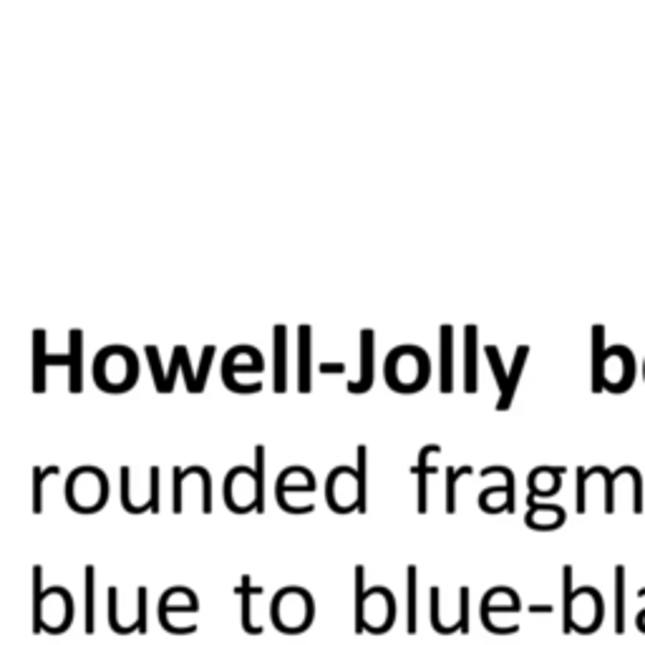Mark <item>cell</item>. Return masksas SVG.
<instances>
[{
	"mask_svg": "<svg viewBox=\"0 0 645 645\" xmlns=\"http://www.w3.org/2000/svg\"><path fill=\"white\" fill-rule=\"evenodd\" d=\"M408 633H416V567H408Z\"/></svg>",
	"mask_w": 645,
	"mask_h": 645,
	"instance_id": "484cf974",
	"label": "cell"
},
{
	"mask_svg": "<svg viewBox=\"0 0 645 645\" xmlns=\"http://www.w3.org/2000/svg\"><path fill=\"white\" fill-rule=\"evenodd\" d=\"M265 592V588L263 585H257V588H252L250 585V577L244 575L242 580H240V585H237V595L242 597V630L244 633H250V635H260L263 633V627H257V625H252V620H250V600H252V595H263Z\"/></svg>",
	"mask_w": 645,
	"mask_h": 645,
	"instance_id": "9a60e30c",
	"label": "cell"
},
{
	"mask_svg": "<svg viewBox=\"0 0 645 645\" xmlns=\"http://www.w3.org/2000/svg\"><path fill=\"white\" fill-rule=\"evenodd\" d=\"M602 615H605V608H602L600 592L595 588H580L572 592L570 608L562 615V630L564 633L577 630L583 635L595 633L602 623Z\"/></svg>",
	"mask_w": 645,
	"mask_h": 645,
	"instance_id": "277c9868",
	"label": "cell"
},
{
	"mask_svg": "<svg viewBox=\"0 0 645 645\" xmlns=\"http://www.w3.org/2000/svg\"><path fill=\"white\" fill-rule=\"evenodd\" d=\"M310 335H313L310 326L298 328V389L300 394H310V353H313Z\"/></svg>",
	"mask_w": 645,
	"mask_h": 645,
	"instance_id": "9c48e42d",
	"label": "cell"
},
{
	"mask_svg": "<svg viewBox=\"0 0 645 645\" xmlns=\"http://www.w3.org/2000/svg\"><path fill=\"white\" fill-rule=\"evenodd\" d=\"M373 386V331L361 333V378L348 383L351 394H366Z\"/></svg>",
	"mask_w": 645,
	"mask_h": 645,
	"instance_id": "ba28073f",
	"label": "cell"
},
{
	"mask_svg": "<svg viewBox=\"0 0 645 645\" xmlns=\"http://www.w3.org/2000/svg\"><path fill=\"white\" fill-rule=\"evenodd\" d=\"M479 507H482L484 512H489V514L507 512V507H509L507 489H504V487H494V489H487V492H482V494H479Z\"/></svg>",
	"mask_w": 645,
	"mask_h": 645,
	"instance_id": "d6986e66",
	"label": "cell"
},
{
	"mask_svg": "<svg viewBox=\"0 0 645 645\" xmlns=\"http://www.w3.org/2000/svg\"><path fill=\"white\" fill-rule=\"evenodd\" d=\"M86 633H94V567H86Z\"/></svg>",
	"mask_w": 645,
	"mask_h": 645,
	"instance_id": "d4e9b609",
	"label": "cell"
},
{
	"mask_svg": "<svg viewBox=\"0 0 645 645\" xmlns=\"http://www.w3.org/2000/svg\"><path fill=\"white\" fill-rule=\"evenodd\" d=\"M484 351H487L489 361H492V368H494L497 383H499V391H501V396H504V394H507V391H509V381H512V373H507V370L501 368V361H499V351H497L494 345H487V348H484Z\"/></svg>",
	"mask_w": 645,
	"mask_h": 645,
	"instance_id": "cb8c5ba5",
	"label": "cell"
},
{
	"mask_svg": "<svg viewBox=\"0 0 645 645\" xmlns=\"http://www.w3.org/2000/svg\"><path fill=\"white\" fill-rule=\"evenodd\" d=\"M58 471H61L58 466H46V469L36 466L33 469V514L43 512V482L48 476H56Z\"/></svg>",
	"mask_w": 645,
	"mask_h": 645,
	"instance_id": "44dd1931",
	"label": "cell"
},
{
	"mask_svg": "<svg viewBox=\"0 0 645 645\" xmlns=\"http://www.w3.org/2000/svg\"><path fill=\"white\" fill-rule=\"evenodd\" d=\"M366 570L356 567V633L361 635L366 630L363 623V610H366Z\"/></svg>",
	"mask_w": 645,
	"mask_h": 645,
	"instance_id": "7402d4cb",
	"label": "cell"
},
{
	"mask_svg": "<svg viewBox=\"0 0 645 645\" xmlns=\"http://www.w3.org/2000/svg\"><path fill=\"white\" fill-rule=\"evenodd\" d=\"M116 358H113V345L101 351L94 361V378L96 386L101 391H109V394H124L134 386L137 381V353L126 351V358L121 366H113Z\"/></svg>",
	"mask_w": 645,
	"mask_h": 645,
	"instance_id": "5b68a950",
	"label": "cell"
},
{
	"mask_svg": "<svg viewBox=\"0 0 645 645\" xmlns=\"http://www.w3.org/2000/svg\"><path fill=\"white\" fill-rule=\"evenodd\" d=\"M431 454H438V446L431 444V446H424V451L419 454V466H416V474H419V514H426L429 509V476L436 474V466L434 464H429V457Z\"/></svg>",
	"mask_w": 645,
	"mask_h": 645,
	"instance_id": "4fadbf2b",
	"label": "cell"
},
{
	"mask_svg": "<svg viewBox=\"0 0 645 645\" xmlns=\"http://www.w3.org/2000/svg\"><path fill=\"white\" fill-rule=\"evenodd\" d=\"M401 370L396 376H389V386L398 394H414V391L424 389L431 376V361L421 348L416 345H401L391 351V356L386 358V370Z\"/></svg>",
	"mask_w": 645,
	"mask_h": 645,
	"instance_id": "6da1fadb",
	"label": "cell"
},
{
	"mask_svg": "<svg viewBox=\"0 0 645 645\" xmlns=\"http://www.w3.org/2000/svg\"><path fill=\"white\" fill-rule=\"evenodd\" d=\"M441 394L454 391V328L441 326Z\"/></svg>",
	"mask_w": 645,
	"mask_h": 645,
	"instance_id": "30bf717a",
	"label": "cell"
},
{
	"mask_svg": "<svg viewBox=\"0 0 645 645\" xmlns=\"http://www.w3.org/2000/svg\"><path fill=\"white\" fill-rule=\"evenodd\" d=\"M527 353H529V348L527 345H520L517 348V356H514V366H512V381H509V391L504 396H499V403H497V408L499 411H507L509 408V403H512V396H514V391H517V381H520V373H522V368H525V361H527Z\"/></svg>",
	"mask_w": 645,
	"mask_h": 645,
	"instance_id": "e0dca14e",
	"label": "cell"
},
{
	"mask_svg": "<svg viewBox=\"0 0 645 645\" xmlns=\"http://www.w3.org/2000/svg\"><path fill=\"white\" fill-rule=\"evenodd\" d=\"M476 391V328H466V394Z\"/></svg>",
	"mask_w": 645,
	"mask_h": 645,
	"instance_id": "ffe728a7",
	"label": "cell"
},
{
	"mask_svg": "<svg viewBox=\"0 0 645 645\" xmlns=\"http://www.w3.org/2000/svg\"><path fill=\"white\" fill-rule=\"evenodd\" d=\"M471 474V466H462V469H454V466H449L446 469V512L454 514V509H457V499H454V487H457V482L462 479V476Z\"/></svg>",
	"mask_w": 645,
	"mask_h": 645,
	"instance_id": "603a6c76",
	"label": "cell"
},
{
	"mask_svg": "<svg viewBox=\"0 0 645 645\" xmlns=\"http://www.w3.org/2000/svg\"><path fill=\"white\" fill-rule=\"evenodd\" d=\"M288 333L285 326H275L272 331V345H275V394L288 391Z\"/></svg>",
	"mask_w": 645,
	"mask_h": 645,
	"instance_id": "8fae6325",
	"label": "cell"
},
{
	"mask_svg": "<svg viewBox=\"0 0 645 645\" xmlns=\"http://www.w3.org/2000/svg\"><path fill=\"white\" fill-rule=\"evenodd\" d=\"M43 570L41 567H33V633H41L43 630V620H41V615H43Z\"/></svg>",
	"mask_w": 645,
	"mask_h": 645,
	"instance_id": "ac0fdd59",
	"label": "cell"
},
{
	"mask_svg": "<svg viewBox=\"0 0 645 645\" xmlns=\"http://www.w3.org/2000/svg\"><path fill=\"white\" fill-rule=\"evenodd\" d=\"M69 356H48L46 353V331H33V391H46V368L48 366H69Z\"/></svg>",
	"mask_w": 645,
	"mask_h": 645,
	"instance_id": "52a82bcc",
	"label": "cell"
},
{
	"mask_svg": "<svg viewBox=\"0 0 645 645\" xmlns=\"http://www.w3.org/2000/svg\"><path fill=\"white\" fill-rule=\"evenodd\" d=\"M615 633H625V567H615Z\"/></svg>",
	"mask_w": 645,
	"mask_h": 645,
	"instance_id": "2e32d148",
	"label": "cell"
},
{
	"mask_svg": "<svg viewBox=\"0 0 645 645\" xmlns=\"http://www.w3.org/2000/svg\"><path fill=\"white\" fill-rule=\"evenodd\" d=\"M635 623H638V630H640V633H645V610L638 615V620H635Z\"/></svg>",
	"mask_w": 645,
	"mask_h": 645,
	"instance_id": "1f68e13d",
	"label": "cell"
},
{
	"mask_svg": "<svg viewBox=\"0 0 645 645\" xmlns=\"http://www.w3.org/2000/svg\"><path fill=\"white\" fill-rule=\"evenodd\" d=\"M182 356H184V345H176L174 353H172V370H169V376H167V381H164V386H162V391H159V394H169V391L174 389L176 370L182 368Z\"/></svg>",
	"mask_w": 645,
	"mask_h": 645,
	"instance_id": "83f0119b",
	"label": "cell"
},
{
	"mask_svg": "<svg viewBox=\"0 0 645 645\" xmlns=\"http://www.w3.org/2000/svg\"><path fill=\"white\" fill-rule=\"evenodd\" d=\"M313 618V600L305 590L285 588L272 600V620L282 633H300Z\"/></svg>",
	"mask_w": 645,
	"mask_h": 645,
	"instance_id": "3957f363",
	"label": "cell"
},
{
	"mask_svg": "<svg viewBox=\"0 0 645 645\" xmlns=\"http://www.w3.org/2000/svg\"><path fill=\"white\" fill-rule=\"evenodd\" d=\"M343 363H320V373H343Z\"/></svg>",
	"mask_w": 645,
	"mask_h": 645,
	"instance_id": "4dcf8cb0",
	"label": "cell"
},
{
	"mask_svg": "<svg viewBox=\"0 0 645 645\" xmlns=\"http://www.w3.org/2000/svg\"><path fill=\"white\" fill-rule=\"evenodd\" d=\"M86 479H88V466H83V469H76L69 476V487H66V497H69L71 509L81 514L96 512L109 499V479L104 471L94 469L91 482H86Z\"/></svg>",
	"mask_w": 645,
	"mask_h": 645,
	"instance_id": "7a4b0ae2",
	"label": "cell"
},
{
	"mask_svg": "<svg viewBox=\"0 0 645 645\" xmlns=\"http://www.w3.org/2000/svg\"><path fill=\"white\" fill-rule=\"evenodd\" d=\"M457 630H462L464 635L469 633V588L459 590V620H457Z\"/></svg>",
	"mask_w": 645,
	"mask_h": 645,
	"instance_id": "4316f807",
	"label": "cell"
},
{
	"mask_svg": "<svg viewBox=\"0 0 645 645\" xmlns=\"http://www.w3.org/2000/svg\"><path fill=\"white\" fill-rule=\"evenodd\" d=\"M71 351H69V368H71V378H69V389L71 394H81L83 391V373H81V358H83V333L81 331H71Z\"/></svg>",
	"mask_w": 645,
	"mask_h": 645,
	"instance_id": "5bb4252c",
	"label": "cell"
},
{
	"mask_svg": "<svg viewBox=\"0 0 645 645\" xmlns=\"http://www.w3.org/2000/svg\"><path fill=\"white\" fill-rule=\"evenodd\" d=\"M137 597H139V610H137L134 630H141V635H144L146 633V588H139Z\"/></svg>",
	"mask_w": 645,
	"mask_h": 645,
	"instance_id": "f1b7e54d",
	"label": "cell"
},
{
	"mask_svg": "<svg viewBox=\"0 0 645 645\" xmlns=\"http://www.w3.org/2000/svg\"><path fill=\"white\" fill-rule=\"evenodd\" d=\"M340 492V497L331 504L333 512L348 514L353 509H361V482H358V469L351 466H338L328 476V497Z\"/></svg>",
	"mask_w": 645,
	"mask_h": 645,
	"instance_id": "8992f818",
	"label": "cell"
},
{
	"mask_svg": "<svg viewBox=\"0 0 645 645\" xmlns=\"http://www.w3.org/2000/svg\"><path fill=\"white\" fill-rule=\"evenodd\" d=\"M187 469H174V514L182 512V487H184V479H187Z\"/></svg>",
	"mask_w": 645,
	"mask_h": 645,
	"instance_id": "f546056e",
	"label": "cell"
},
{
	"mask_svg": "<svg viewBox=\"0 0 645 645\" xmlns=\"http://www.w3.org/2000/svg\"><path fill=\"white\" fill-rule=\"evenodd\" d=\"M525 522L532 529H557L564 525V512L555 504H534Z\"/></svg>",
	"mask_w": 645,
	"mask_h": 645,
	"instance_id": "7c38bea8",
	"label": "cell"
}]
</instances>
